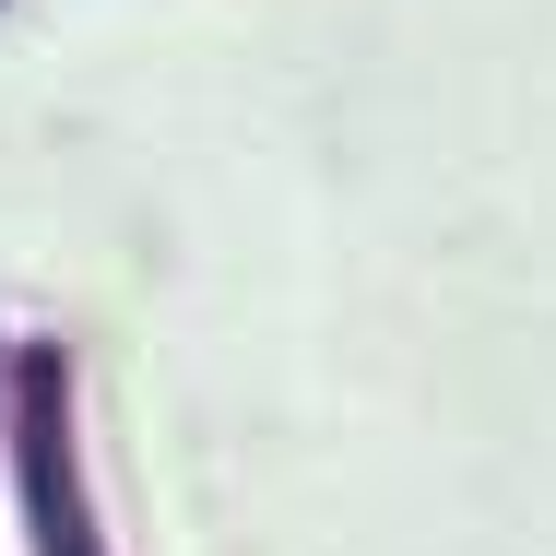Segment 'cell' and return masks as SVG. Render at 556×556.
<instances>
[{"instance_id":"1","label":"cell","mask_w":556,"mask_h":556,"mask_svg":"<svg viewBox=\"0 0 556 556\" xmlns=\"http://www.w3.org/2000/svg\"><path fill=\"white\" fill-rule=\"evenodd\" d=\"M0 473H12L24 556H108V509H96V473H84V367H72V343H48V332L12 343Z\"/></svg>"},{"instance_id":"2","label":"cell","mask_w":556,"mask_h":556,"mask_svg":"<svg viewBox=\"0 0 556 556\" xmlns=\"http://www.w3.org/2000/svg\"><path fill=\"white\" fill-rule=\"evenodd\" d=\"M0 379H12V332H0Z\"/></svg>"},{"instance_id":"3","label":"cell","mask_w":556,"mask_h":556,"mask_svg":"<svg viewBox=\"0 0 556 556\" xmlns=\"http://www.w3.org/2000/svg\"><path fill=\"white\" fill-rule=\"evenodd\" d=\"M0 12H12V0H0Z\"/></svg>"}]
</instances>
